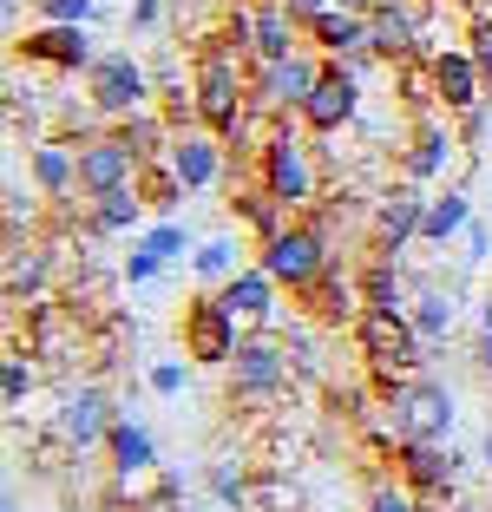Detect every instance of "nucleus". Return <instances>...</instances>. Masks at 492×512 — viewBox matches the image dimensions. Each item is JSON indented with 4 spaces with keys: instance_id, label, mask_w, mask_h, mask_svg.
<instances>
[{
    "instance_id": "28",
    "label": "nucleus",
    "mask_w": 492,
    "mask_h": 512,
    "mask_svg": "<svg viewBox=\"0 0 492 512\" xmlns=\"http://www.w3.org/2000/svg\"><path fill=\"white\" fill-rule=\"evenodd\" d=\"M355 276H361V309H374V316H407L414 309L401 283V256H368Z\"/></svg>"
},
{
    "instance_id": "35",
    "label": "nucleus",
    "mask_w": 492,
    "mask_h": 512,
    "mask_svg": "<svg viewBox=\"0 0 492 512\" xmlns=\"http://www.w3.org/2000/svg\"><path fill=\"white\" fill-rule=\"evenodd\" d=\"M27 394H33V362L20 355V348H7V362H0V407H7V414H20V407H27Z\"/></svg>"
},
{
    "instance_id": "29",
    "label": "nucleus",
    "mask_w": 492,
    "mask_h": 512,
    "mask_svg": "<svg viewBox=\"0 0 492 512\" xmlns=\"http://www.w3.org/2000/svg\"><path fill=\"white\" fill-rule=\"evenodd\" d=\"M230 211H237L243 224H250L256 250H263L269 237H283V230L296 224V211H289V204H276V197H269L263 184H237V191H230Z\"/></svg>"
},
{
    "instance_id": "16",
    "label": "nucleus",
    "mask_w": 492,
    "mask_h": 512,
    "mask_svg": "<svg viewBox=\"0 0 492 512\" xmlns=\"http://www.w3.org/2000/svg\"><path fill=\"white\" fill-rule=\"evenodd\" d=\"M14 53H20L27 66H46V73H92V60H99L92 27H53V20L27 27V33L14 40Z\"/></svg>"
},
{
    "instance_id": "26",
    "label": "nucleus",
    "mask_w": 492,
    "mask_h": 512,
    "mask_svg": "<svg viewBox=\"0 0 492 512\" xmlns=\"http://www.w3.org/2000/svg\"><path fill=\"white\" fill-rule=\"evenodd\" d=\"M466 224H473V191H466V184H447V191H433V197H427L420 243H427V250H447L453 237H466Z\"/></svg>"
},
{
    "instance_id": "45",
    "label": "nucleus",
    "mask_w": 492,
    "mask_h": 512,
    "mask_svg": "<svg viewBox=\"0 0 492 512\" xmlns=\"http://www.w3.org/2000/svg\"><path fill=\"white\" fill-rule=\"evenodd\" d=\"M283 7H289V14L302 20V27H309V20H315V14H328V7H335V0H283Z\"/></svg>"
},
{
    "instance_id": "10",
    "label": "nucleus",
    "mask_w": 492,
    "mask_h": 512,
    "mask_svg": "<svg viewBox=\"0 0 492 512\" xmlns=\"http://www.w3.org/2000/svg\"><path fill=\"white\" fill-rule=\"evenodd\" d=\"M322 79V53H296V60L276 66H250V112H269V119H289L302 112V99Z\"/></svg>"
},
{
    "instance_id": "25",
    "label": "nucleus",
    "mask_w": 492,
    "mask_h": 512,
    "mask_svg": "<svg viewBox=\"0 0 492 512\" xmlns=\"http://www.w3.org/2000/svg\"><path fill=\"white\" fill-rule=\"evenodd\" d=\"M309 53L302 40V20L289 14L283 0H256V46H250V66H276V60H296Z\"/></svg>"
},
{
    "instance_id": "34",
    "label": "nucleus",
    "mask_w": 492,
    "mask_h": 512,
    "mask_svg": "<svg viewBox=\"0 0 492 512\" xmlns=\"http://www.w3.org/2000/svg\"><path fill=\"white\" fill-rule=\"evenodd\" d=\"M138 197H145V211H151V217H171L191 191H184L178 171H171V165L158 158V165H138Z\"/></svg>"
},
{
    "instance_id": "46",
    "label": "nucleus",
    "mask_w": 492,
    "mask_h": 512,
    "mask_svg": "<svg viewBox=\"0 0 492 512\" xmlns=\"http://www.w3.org/2000/svg\"><path fill=\"white\" fill-rule=\"evenodd\" d=\"M473 368L492 381V329H479V342H473Z\"/></svg>"
},
{
    "instance_id": "38",
    "label": "nucleus",
    "mask_w": 492,
    "mask_h": 512,
    "mask_svg": "<svg viewBox=\"0 0 492 512\" xmlns=\"http://www.w3.org/2000/svg\"><path fill=\"white\" fill-rule=\"evenodd\" d=\"M171 270V263H158V256L145 250V243H132V256L119 263V283H132V289H145V283H158V276Z\"/></svg>"
},
{
    "instance_id": "18",
    "label": "nucleus",
    "mask_w": 492,
    "mask_h": 512,
    "mask_svg": "<svg viewBox=\"0 0 492 512\" xmlns=\"http://www.w3.org/2000/svg\"><path fill=\"white\" fill-rule=\"evenodd\" d=\"M112 401H105V388H73L60 401V414H53V434L66 440V453H105V434H112Z\"/></svg>"
},
{
    "instance_id": "33",
    "label": "nucleus",
    "mask_w": 492,
    "mask_h": 512,
    "mask_svg": "<svg viewBox=\"0 0 492 512\" xmlns=\"http://www.w3.org/2000/svg\"><path fill=\"white\" fill-rule=\"evenodd\" d=\"M204 486H210V499H217L224 512H250V493H256L250 467H237V460H210V467H204Z\"/></svg>"
},
{
    "instance_id": "13",
    "label": "nucleus",
    "mask_w": 492,
    "mask_h": 512,
    "mask_svg": "<svg viewBox=\"0 0 492 512\" xmlns=\"http://www.w3.org/2000/svg\"><path fill=\"white\" fill-rule=\"evenodd\" d=\"M73 145H79V197L86 204L138 184V151L119 132H92V138H73Z\"/></svg>"
},
{
    "instance_id": "47",
    "label": "nucleus",
    "mask_w": 492,
    "mask_h": 512,
    "mask_svg": "<svg viewBox=\"0 0 492 512\" xmlns=\"http://www.w3.org/2000/svg\"><path fill=\"white\" fill-rule=\"evenodd\" d=\"M479 329H492V283H486V296H479Z\"/></svg>"
},
{
    "instance_id": "8",
    "label": "nucleus",
    "mask_w": 492,
    "mask_h": 512,
    "mask_svg": "<svg viewBox=\"0 0 492 512\" xmlns=\"http://www.w3.org/2000/svg\"><path fill=\"white\" fill-rule=\"evenodd\" d=\"M460 453L447 447V440H394V473H401V486L420 499V512H440L453 506V493H460Z\"/></svg>"
},
{
    "instance_id": "51",
    "label": "nucleus",
    "mask_w": 492,
    "mask_h": 512,
    "mask_svg": "<svg viewBox=\"0 0 492 512\" xmlns=\"http://www.w3.org/2000/svg\"><path fill=\"white\" fill-rule=\"evenodd\" d=\"M486 512H492V506H486Z\"/></svg>"
},
{
    "instance_id": "27",
    "label": "nucleus",
    "mask_w": 492,
    "mask_h": 512,
    "mask_svg": "<svg viewBox=\"0 0 492 512\" xmlns=\"http://www.w3.org/2000/svg\"><path fill=\"white\" fill-rule=\"evenodd\" d=\"M145 197L132 191H112V197H92L86 204V237H145Z\"/></svg>"
},
{
    "instance_id": "4",
    "label": "nucleus",
    "mask_w": 492,
    "mask_h": 512,
    "mask_svg": "<svg viewBox=\"0 0 492 512\" xmlns=\"http://www.w3.org/2000/svg\"><path fill=\"white\" fill-rule=\"evenodd\" d=\"M256 263H263V270L276 276V283H283L289 296H309V289L328 276V263H335L322 217H296V224H289L283 237H269L263 250H256Z\"/></svg>"
},
{
    "instance_id": "6",
    "label": "nucleus",
    "mask_w": 492,
    "mask_h": 512,
    "mask_svg": "<svg viewBox=\"0 0 492 512\" xmlns=\"http://www.w3.org/2000/svg\"><path fill=\"white\" fill-rule=\"evenodd\" d=\"M256 184H263L276 204H289V211H309L315 197H322V171H315V151L302 145L289 125H276V138L263 145V158H256Z\"/></svg>"
},
{
    "instance_id": "24",
    "label": "nucleus",
    "mask_w": 492,
    "mask_h": 512,
    "mask_svg": "<svg viewBox=\"0 0 492 512\" xmlns=\"http://www.w3.org/2000/svg\"><path fill=\"white\" fill-rule=\"evenodd\" d=\"M27 171H33V191L66 204L79 191V145L73 138H33L27 145Z\"/></svg>"
},
{
    "instance_id": "39",
    "label": "nucleus",
    "mask_w": 492,
    "mask_h": 512,
    "mask_svg": "<svg viewBox=\"0 0 492 512\" xmlns=\"http://www.w3.org/2000/svg\"><path fill=\"white\" fill-rule=\"evenodd\" d=\"M466 53L479 60V73H486V92H492V14H473V20H466Z\"/></svg>"
},
{
    "instance_id": "30",
    "label": "nucleus",
    "mask_w": 492,
    "mask_h": 512,
    "mask_svg": "<svg viewBox=\"0 0 492 512\" xmlns=\"http://www.w3.org/2000/svg\"><path fill=\"white\" fill-rule=\"evenodd\" d=\"M112 132H119L125 145L138 151V165H158V158H171V145H178V125L164 119L158 106H145V112H132V119H119Z\"/></svg>"
},
{
    "instance_id": "20",
    "label": "nucleus",
    "mask_w": 492,
    "mask_h": 512,
    "mask_svg": "<svg viewBox=\"0 0 492 512\" xmlns=\"http://www.w3.org/2000/svg\"><path fill=\"white\" fill-rule=\"evenodd\" d=\"M420 217H427V191L420 184H401V191L374 197V217H368L374 256H401L407 243H420Z\"/></svg>"
},
{
    "instance_id": "49",
    "label": "nucleus",
    "mask_w": 492,
    "mask_h": 512,
    "mask_svg": "<svg viewBox=\"0 0 492 512\" xmlns=\"http://www.w3.org/2000/svg\"><path fill=\"white\" fill-rule=\"evenodd\" d=\"M460 7L466 14H492V0H460Z\"/></svg>"
},
{
    "instance_id": "7",
    "label": "nucleus",
    "mask_w": 492,
    "mask_h": 512,
    "mask_svg": "<svg viewBox=\"0 0 492 512\" xmlns=\"http://www.w3.org/2000/svg\"><path fill=\"white\" fill-rule=\"evenodd\" d=\"M289 375H296L289 342L276 329H263V335H243L237 342V355L224 368V388H230V401H276L289 388Z\"/></svg>"
},
{
    "instance_id": "40",
    "label": "nucleus",
    "mask_w": 492,
    "mask_h": 512,
    "mask_svg": "<svg viewBox=\"0 0 492 512\" xmlns=\"http://www.w3.org/2000/svg\"><path fill=\"white\" fill-rule=\"evenodd\" d=\"M361 512H420V499L407 493L401 480H381V486H368V506Z\"/></svg>"
},
{
    "instance_id": "15",
    "label": "nucleus",
    "mask_w": 492,
    "mask_h": 512,
    "mask_svg": "<svg viewBox=\"0 0 492 512\" xmlns=\"http://www.w3.org/2000/svg\"><path fill=\"white\" fill-rule=\"evenodd\" d=\"M302 40L322 53V60H374V27H368V7H355V0H335L328 14H315L309 27H302Z\"/></svg>"
},
{
    "instance_id": "12",
    "label": "nucleus",
    "mask_w": 492,
    "mask_h": 512,
    "mask_svg": "<svg viewBox=\"0 0 492 512\" xmlns=\"http://www.w3.org/2000/svg\"><path fill=\"white\" fill-rule=\"evenodd\" d=\"M453 151H460V125H453L447 112H414V125H407V145H401V178L427 191L433 178H447Z\"/></svg>"
},
{
    "instance_id": "9",
    "label": "nucleus",
    "mask_w": 492,
    "mask_h": 512,
    "mask_svg": "<svg viewBox=\"0 0 492 512\" xmlns=\"http://www.w3.org/2000/svg\"><path fill=\"white\" fill-rule=\"evenodd\" d=\"M178 335H184V362H197V368H230V355H237V342H243V322L224 309V296H217V289H204V296L184 302Z\"/></svg>"
},
{
    "instance_id": "43",
    "label": "nucleus",
    "mask_w": 492,
    "mask_h": 512,
    "mask_svg": "<svg viewBox=\"0 0 492 512\" xmlns=\"http://www.w3.org/2000/svg\"><path fill=\"white\" fill-rule=\"evenodd\" d=\"M453 125H460V145H479V138L492 132V112L479 106V112H466V119H453Z\"/></svg>"
},
{
    "instance_id": "23",
    "label": "nucleus",
    "mask_w": 492,
    "mask_h": 512,
    "mask_svg": "<svg viewBox=\"0 0 492 512\" xmlns=\"http://www.w3.org/2000/svg\"><path fill=\"white\" fill-rule=\"evenodd\" d=\"M53 270H60V256H53V243H40V237H7V302H27V309H40L46 302V289H53Z\"/></svg>"
},
{
    "instance_id": "17",
    "label": "nucleus",
    "mask_w": 492,
    "mask_h": 512,
    "mask_svg": "<svg viewBox=\"0 0 492 512\" xmlns=\"http://www.w3.org/2000/svg\"><path fill=\"white\" fill-rule=\"evenodd\" d=\"M427 73H433V99H440L447 119H466V112L486 106V73H479V60L466 46H433Z\"/></svg>"
},
{
    "instance_id": "22",
    "label": "nucleus",
    "mask_w": 492,
    "mask_h": 512,
    "mask_svg": "<svg viewBox=\"0 0 492 512\" xmlns=\"http://www.w3.org/2000/svg\"><path fill=\"white\" fill-rule=\"evenodd\" d=\"M217 296H224V309L243 322V335L276 329V296H283V283H276V276H269L263 263H243V270L230 276V283L217 289Z\"/></svg>"
},
{
    "instance_id": "36",
    "label": "nucleus",
    "mask_w": 492,
    "mask_h": 512,
    "mask_svg": "<svg viewBox=\"0 0 492 512\" xmlns=\"http://www.w3.org/2000/svg\"><path fill=\"white\" fill-rule=\"evenodd\" d=\"M138 243H145L158 263H178V256L191 250V230H184L178 217H158V224H145V237H138Z\"/></svg>"
},
{
    "instance_id": "37",
    "label": "nucleus",
    "mask_w": 492,
    "mask_h": 512,
    "mask_svg": "<svg viewBox=\"0 0 492 512\" xmlns=\"http://www.w3.org/2000/svg\"><path fill=\"white\" fill-rule=\"evenodd\" d=\"M33 14H40V20H53V27H92L99 0H33Z\"/></svg>"
},
{
    "instance_id": "32",
    "label": "nucleus",
    "mask_w": 492,
    "mask_h": 512,
    "mask_svg": "<svg viewBox=\"0 0 492 512\" xmlns=\"http://www.w3.org/2000/svg\"><path fill=\"white\" fill-rule=\"evenodd\" d=\"M237 270H243V250L230 237H204L191 250V276H197V283H210V289H224Z\"/></svg>"
},
{
    "instance_id": "5",
    "label": "nucleus",
    "mask_w": 492,
    "mask_h": 512,
    "mask_svg": "<svg viewBox=\"0 0 492 512\" xmlns=\"http://www.w3.org/2000/svg\"><path fill=\"white\" fill-rule=\"evenodd\" d=\"M86 106H92V119H105V125H119V119H132V112L158 106L151 66H138L132 53H99L92 73H86Z\"/></svg>"
},
{
    "instance_id": "31",
    "label": "nucleus",
    "mask_w": 492,
    "mask_h": 512,
    "mask_svg": "<svg viewBox=\"0 0 492 512\" xmlns=\"http://www.w3.org/2000/svg\"><path fill=\"white\" fill-rule=\"evenodd\" d=\"M407 316H414V329H420V342L427 348H440L453 335V322H460V296H453V289H420L414 296V309H407Z\"/></svg>"
},
{
    "instance_id": "48",
    "label": "nucleus",
    "mask_w": 492,
    "mask_h": 512,
    "mask_svg": "<svg viewBox=\"0 0 492 512\" xmlns=\"http://www.w3.org/2000/svg\"><path fill=\"white\" fill-rule=\"evenodd\" d=\"M479 460H486V480H492V434L479 440Z\"/></svg>"
},
{
    "instance_id": "19",
    "label": "nucleus",
    "mask_w": 492,
    "mask_h": 512,
    "mask_svg": "<svg viewBox=\"0 0 492 512\" xmlns=\"http://www.w3.org/2000/svg\"><path fill=\"white\" fill-rule=\"evenodd\" d=\"M164 165L178 171V184L191 197H204V191H217V184H224L230 145L217 132H204V125H191V132H178V145H171V158H164Z\"/></svg>"
},
{
    "instance_id": "1",
    "label": "nucleus",
    "mask_w": 492,
    "mask_h": 512,
    "mask_svg": "<svg viewBox=\"0 0 492 512\" xmlns=\"http://www.w3.org/2000/svg\"><path fill=\"white\" fill-rule=\"evenodd\" d=\"M191 99H197V125L217 138H230L250 119V60H237L224 40L197 46L191 60Z\"/></svg>"
},
{
    "instance_id": "21",
    "label": "nucleus",
    "mask_w": 492,
    "mask_h": 512,
    "mask_svg": "<svg viewBox=\"0 0 492 512\" xmlns=\"http://www.w3.org/2000/svg\"><path fill=\"white\" fill-rule=\"evenodd\" d=\"M105 467H112L119 493H138V480L158 473V440H151V427L132 421V414H119L112 434H105Z\"/></svg>"
},
{
    "instance_id": "50",
    "label": "nucleus",
    "mask_w": 492,
    "mask_h": 512,
    "mask_svg": "<svg viewBox=\"0 0 492 512\" xmlns=\"http://www.w3.org/2000/svg\"><path fill=\"white\" fill-rule=\"evenodd\" d=\"M0 512H20V499H14V493H7V506H0Z\"/></svg>"
},
{
    "instance_id": "14",
    "label": "nucleus",
    "mask_w": 492,
    "mask_h": 512,
    "mask_svg": "<svg viewBox=\"0 0 492 512\" xmlns=\"http://www.w3.org/2000/svg\"><path fill=\"white\" fill-rule=\"evenodd\" d=\"M355 112H361V66H348V60H322V79H315V92L302 99L296 119L309 125L315 138H328V132H342Z\"/></svg>"
},
{
    "instance_id": "41",
    "label": "nucleus",
    "mask_w": 492,
    "mask_h": 512,
    "mask_svg": "<svg viewBox=\"0 0 492 512\" xmlns=\"http://www.w3.org/2000/svg\"><path fill=\"white\" fill-rule=\"evenodd\" d=\"M145 381H151V394H184V381H191V362H158Z\"/></svg>"
},
{
    "instance_id": "2",
    "label": "nucleus",
    "mask_w": 492,
    "mask_h": 512,
    "mask_svg": "<svg viewBox=\"0 0 492 512\" xmlns=\"http://www.w3.org/2000/svg\"><path fill=\"white\" fill-rule=\"evenodd\" d=\"M374 414L388 440H447L453 434V388L433 375H407L394 388H374Z\"/></svg>"
},
{
    "instance_id": "42",
    "label": "nucleus",
    "mask_w": 492,
    "mask_h": 512,
    "mask_svg": "<svg viewBox=\"0 0 492 512\" xmlns=\"http://www.w3.org/2000/svg\"><path fill=\"white\" fill-rule=\"evenodd\" d=\"M486 256H492V230H486V224H479V217H473V224H466V263H473V270H479Z\"/></svg>"
},
{
    "instance_id": "11",
    "label": "nucleus",
    "mask_w": 492,
    "mask_h": 512,
    "mask_svg": "<svg viewBox=\"0 0 492 512\" xmlns=\"http://www.w3.org/2000/svg\"><path fill=\"white\" fill-rule=\"evenodd\" d=\"M368 27H374V60H388V66H420L433 53L427 14L414 0H368Z\"/></svg>"
},
{
    "instance_id": "3",
    "label": "nucleus",
    "mask_w": 492,
    "mask_h": 512,
    "mask_svg": "<svg viewBox=\"0 0 492 512\" xmlns=\"http://www.w3.org/2000/svg\"><path fill=\"white\" fill-rule=\"evenodd\" d=\"M355 348H361V368H368L374 388H394L407 375H427V342H420L414 316H361L355 322Z\"/></svg>"
},
{
    "instance_id": "44",
    "label": "nucleus",
    "mask_w": 492,
    "mask_h": 512,
    "mask_svg": "<svg viewBox=\"0 0 492 512\" xmlns=\"http://www.w3.org/2000/svg\"><path fill=\"white\" fill-rule=\"evenodd\" d=\"M132 27H138V33L164 27V0H132Z\"/></svg>"
}]
</instances>
